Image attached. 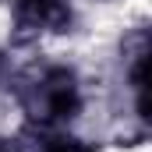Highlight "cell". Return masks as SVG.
<instances>
[{
	"mask_svg": "<svg viewBox=\"0 0 152 152\" xmlns=\"http://www.w3.org/2000/svg\"><path fill=\"white\" fill-rule=\"evenodd\" d=\"M67 25H71L67 0H18L14 4L18 42L39 36V32H67Z\"/></svg>",
	"mask_w": 152,
	"mask_h": 152,
	"instance_id": "6da1fadb",
	"label": "cell"
},
{
	"mask_svg": "<svg viewBox=\"0 0 152 152\" xmlns=\"http://www.w3.org/2000/svg\"><path fill=\"white\" fill-rule=\"evenodd\" d=\"M81 110V96H78V81L67 67H53L42 75V120H71Z\"/></svg>",
	"mask_w": 152,
	"mask_h": 152,
	"instance_id": "7a4b0ae2",
	"label": "cell"
},
{
	"mask_svg": "<svg viewBox=\"0 0 152 152\" xmlns=\"http://www.w3.org/2000/svg\"><path fill=\"white\" fill-rule=\"evenodd\" d=\"M42 152H88L78 138H67V134H57L50 142H42Z\"/></svg>",
	"mask_w": 152,
	"mask_h": 152,
	"instance_id": "3957f363",
	"label": "cell"
},
{
	"mask_svg": "<svg viewBox=\"0 0 152 152\" xmlns=\"http://www.w3.org/2000/svg\"><path fill=\"white\" fill-rule=\"evenodd\" d=\"M0 67H4V57H0Z\"/></svg>",
	"mask_w": 152,
	"mask_h": 152,
	"instance_id": "277c9868",
	"label": "cell"
},
{
	"mask_svg": "<svg viewBox=\"0 0 152 152\" xmlns=\"http://www.w3.org/2000/svg\"><path fill=\"white\" fill-rule=\"evenodd\" d=\"M0 152H4V142H0Z\"/></svg>",
	"mask_w": 152,
	"mask_h": 152,
	"instance_id": "5b68a950",
	"label": "cell"
}]
</instances>
